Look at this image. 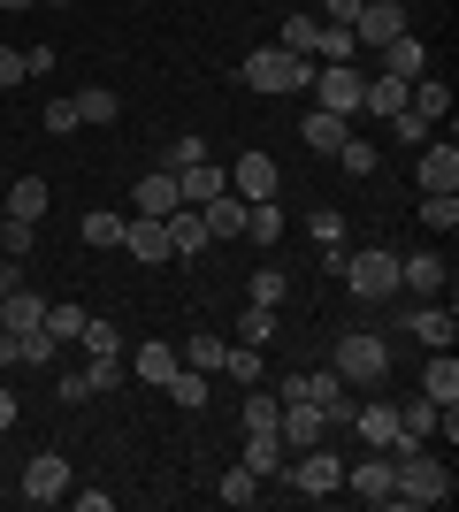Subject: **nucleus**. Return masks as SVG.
Returning <instances> with one entry per match:
<instances>
[{"mask_svg": "<svg viewBox=\"0 0 459 512\" xmlns=\"http://www.w3.org/2000/svg\"><path fill=\"white\" fill-rule=\"evenodd\" d=\"M329 367H337L345 390H383L391 383V337L383 329H345L337 352H329Z\"/></svg>", "mask_w": 459, "mask_h": 512, "instance_id": "1", "label": "nucleus"}, {"mask_svg": "<svg viewBox=\"0 0 459 512\" xmlns=\"http://www.w3.org/2000/svg\"><path fill=\"white\" fill-rule=\"evenodd\" d=\"M337 276H345V291L360 306H391L398 299V253H391V245H360V253H345Z\"/></svg>", "mask_w": 459, "mask_h": 512, "instance_id": "2", "label": "nucleus"}, {"mask_svg": "<svg viewBox=\"0 0 459 512\" xmlns=\"http://www.w3.org/2000/svg\"><path fill=\"white\" fill-rule=\"evenodd\" d=\"M391 467H398V505H444V497H452V467H444L429 444L391 451Z\"/></svg>", "mask_w": 459, "mask_h": 512, "instance_id": "3", "label": "nucleus"}, {"mask_svg": "<svg viewBox=\"0 0 459 512\" xmlns=\"http://www.w3.org/2000/svg\"><path fill=\"white\" fill-rule=\"evenodd\" d=\"M245 85L253 92H306L314 85V62L291 54V46H253V54H245Z\"/></svg>", "mask_w": 459, "mask_h": 512, "instance_id": "4", "label": "nucleus"}, {"mask_svg": "<svg viewBox=\"0 0 459 512\" xmlns=\"http://www.w3.org/2000/svg\"><path fill=\"white\" fill-rule=\"evenodd\" d=\"M284 482L299 497H329V490H345V459H337L329 444H306V451H291V459H284Z\"/></svg>", "mask_w": 459, "mask_h": 512, "instance_id": "5", "label": "nucleus"}, {"mask_svg": "<svg viewBox=\"0 0 459 512\" xmlns=\"http://www.w3.org/2000/svg\"><path fill=\"white\" fill-rule=\"evenodd\" d=\"M16 497H23V505H62V497H69V459H62V451H39V459L23 467Z\"/></svg>", "mask_w": 459, "mask_h": 512, "instance_id": "6", "label": "nucleus"}, {"mask_svg": "<svg viewBox=\"0 0 459 512\" xmlns=\"http://www.w3.org/2000/svg\"><path fill=\"white\" fill-rule=\"evenodd\" d=\"M352 428L368 436V451H414V436L398 428V406H391V398H368V406H352Z\"/></svg>", "mask_w": 459, "mask_h": 512, "instance_id": "7", "label": "nucleus"}, {"mask_svg": "<svg viewBox=\"0 0 459 512\" xmlns=\"http://www.w3.org/2000/svg\"><path fill=\"white\" fill-rule=\"evenodd\" d=\"M230 192H238L245 207H253V199H276V192H284V169H276V161L253 146V153H238V169H230Z\"/></svg>", "mask_w": 459, "mask_h": 512, "instance_id": "8", "label": "nucleus"}, {"mask_svg": "<svg viewBox=\"0 0 459 512\" xmlns=\"http://www.w3.org/2000/svg\"><path fill=\"white\" fill-rule=\"evenodd\" d=\"M345 490L360 497V505H398V467L375 451V459H360V467H345Z\"/></svg>", "mask_w": 459, "mask_h": 512, "instance_id": "9", "label": "nucleus"}, {"mask_svg": "<svg viewBox=\"0 0 459 512\" xmlns=\"http://www.w3.org/2000/svg\"><path fill=\"white\" fill-rule=\"evenodd\" d=\"M314 85H322V107H329V115H360V85H368V77H360V62H322V69H314Z\"/></svg>", "mask_w": 459, "mask_h": 512, "instance_id": "10", "label": "nucleus"}, {"mask_svg": "<svg viewBox=\"0 0 459 512\" xmlns=\"http://www.w3.org/2000/svg\"><path fill=\"white\" fill-rule=\"evenodd\" d=\"M276 436H284V451H306V444H322L329 421L314 398H284V413H276Z\"/></svg>", "mask_w": 459, "mask_h": 512, "instance_id": "11", "label": "nucleus"}, {"mask_svg": "<svg viewBox=\"0 0 459 512\" xmlns=\"http://www.w3.org/2000/svg\"><path fill=\"white\" fill-rule=\"evenodd\" d=\"M398 329H414L429 352H452V337H459V321H452V306H398Z\"/></svg>", "mask_w": 459, "mask_h": 512, "instance_id": "12", "label": "nucleus"}, {"mask_svg": "<svg viewBox=\"0 0 459 512\" xmlns=\"http://www.w3.org/2000/svg\"><path fill=\"white\" fill-rule=\"evenodd\" d=\"M414 184H421V192H459V146H452V138H429V146H421Z\"/></svg>", "mask_w": 459, "mask_h": 512, "instance_id": "13", "label": "nucleus"}, {"mask_svg": "<svg viewBox=\"0 0 459 512\" xmlns=\"http://www.w3.org/2000/svg\"><path fill=\"white\" fill-rule=\"evenodd\" d=\"M375 54H383V77H398V85H414V77H429V46H421L414 31H398V39H383Z\"/></svg>", "mask_w": 459, "mask_h": 512, "instance_id": "14", "label": "nucleus"}, {"mask_svg": "<svg viewBox=\"0 0 459 512\" xmlns=\"http://www.w3.org/2000/svg\"><path fill=\"white\" fill-rule=\"evenodd\" d=\"M406 31V8L398 0H360V16H352V39L360 46H383V39H398Z\"/></svg>", "mask_w": 459, "mask_h": 512, "instance_id": "15", "label": "nucleus"}, {"mask_svg": "<svg viewBox=\"0 0 459 512\" xmlns=\"http://www.w3.org/2000/svg\"><path fill=\"white\" fill-rule=\"evenodd\" d=\"M398 291H414V299H437L444 291V260L421 245V253H398Z\"/></svg>", "mask_w": 459, "mask_h": 512, "instance_id": "16", "label": "nucleus"}, {"mask_svg": "<svg viewBox=\"0 0 459 512\" xmlns=\"http://www.w3.org/2000/svg\"><path fill=\"white\" fill-rule=\"evenodd\" d=\"M161 230H169V253H207V245H215V237H207V214H199V207H169V214H161Z\"/></svg>", "mask_w": 459, "mask_h": 512, "instance_id": "17", "label": "nucleus"}, {"mask_svg": "<svg viewBox=\"0 0 459 512\" xmlns=\"http://www.w3.org/2000/svg\"><path fill=\"white\" fill-rule=\"evenodd\" d=\"M123 253H138L146 268H153V260H176L169 253V230H161L153 214H123Z\"/></svg>", "mask_w": 459, "mask_h": 512, "instance_id": "18", "label": "nucleus"}, {"mask_svg": "<svg viewBox=\"0 0 459 512\" xmlns=\"http://www.w3.org/2000/svg\"><path fill=\"white\" fill-rule=\"evenodd\" d=\"M215 192H230V169H215V161H192V169H176V199H184V207H207Z\"/></svg>", "mask_w": 459, "mask_h": 512, "instance_id": "19", "label": "nucleus"}, {"mask_svg": "<svg viewBox=\"0 0 459 512\" xmlns=\"http://www.w3.org/2000/svg\"><path fill=\"white\" fill-rule=\"evenodd\" d=\"M284 436H276V428H245V467L261 474V482H276V474H284Z\"/></svg>", "mask_w": 459, "mask_h": 512, "instance_id": "20", "label": "nucleus"}, {"mask_svg": "<svg viewBox=\"0 0 459 512\" xmlns=\"http://www.w3.org/2000/svg\"><path fill=\"white\" fill-rule=\"evenodd\" d=\"M299 138H306V153H337V146L352 138V115H329V107H314V115L299 123Z\"/></svg>", "mask_w": 459, "mask_h": 512, "instance_id": "21", "label": "nucleus"}, {"mask_svg": "<svg viewBox=\"0 0 459 512\" xmlns=\"http://www.w3.org/2000/svg\"><path fill=\"white\" fill-rule=\"evenodd\" d=\"M421 398L459 406V360H452V352H429V367H421Z\"/></svg>", "mask_w": 459, "mask_h": 512, "instance_id": "22", "label": "nucleus"}, {"mask_svg": "<svg viewBox=\"0 0 459 512\" xmlns=\"http://www.w3.org/2000/svg\"><path fill=\"white\" fill-rule=\"evenodd\" d=\"M406 107H414L421 123H444V115H452V85H444V77H414V85H406Z\"/></svg>", "mask_w": 459, "mask_h": 512, "instance_id": "23", "label": "nucleus"}, {"mask_svg": "<svg viewBox=\"0 0 459 512\" xmlns=\"http://www.w3.org/2000/svg\"><path fill=\"white\" fill-rule=\"evenodd\" d=\"M360 115H383V123L406 115V85H398V77H368V85H360Z\"/></svg>", "mask_w": 459, "mask_h": 512, "instance_id": "24", "label": "nucleus"}, {"mask_svg": "<svg viewBox=\"0 0 459 512\" xmlns=\"http://www.w3.org/2000/svg\"><path fill=\"white\" fill-rule=\"evenodd\" d=\"M169 207H184V199H176V169H153V176H138V214H153V222H161Z\"/></svg>", "mask_w": 459, "mask_h": 512, "instance_id": "25", "label": "nucleus"}, {"mask_svg": "<svg viewBox=\"0 0 459 512\" xmlns=\"http://www.w3.org/2000/svg\"><path fill=\"white\" fill-rule=\"evenodd\" d=\"M39 321H46V299H39V291H23V283H16V291L0 299V329H16V337H23V329H39Z\"/></svg>", "mask_w": 459, "mask_h": 512, "instance_id": "26", "label": "nucleus"}, {"mask_svg": "<svg viewBox=\"0 0 459 512\" xmlns=\"http://www.w3.org/2000/svg\"><path fill=\"white\" fill-rule=\"evenodd\" d=\"M398 428H406L414 444H429V436H444V406L437 398H406V406H398Z\"/></svg>", "mask_w": 459, "mask_h": 512, "instance_id": "27", "label": "nucleus"}, {"mask_svg": "<svg viewBox=\"0 0 459 512\" xmlns=\"http://www.w3.org/2000/svg\"><path fill=\"white\" fill-rule=\"evenodd\" d=\"M199 214H207V237H245V199L238 192H215Z\"/></svg>", "mask_w": 459, "mask_h": 512, "instance_id": "28", "label": "nucleus"}, {"mask_svg": "<svg viewBox=\"0 0 459 512\" xmlns=\"http://www.w3.org/2000/svg\"><path fill=\"white\" fill-rule=\"evenodd\" d=\"M69 107H77V130H92V123H115V115H123V100H115L108 85H85Z\"/></svg>", "mask_w": 459, "mask_h": 512, "instance_id": "29", "label": "nucleus"}, {"mask_svg": "<svg viewBox=\"0 0 459 512\" xmlns=\"http://www.w3.org/2000/svg\"><path fill=\"white\" fill-rule=\"evenodd\" d=\"M215 497H222V505H261V474H253V467H245V459H238V467H230V474H222V482H215Z\"/></svg>", "mask_w": 459, "mask_h": 512, "instance_id": "30", "label": "nucleus"}, {"mask_svg": "<svg viewBox=\"0 0 459 512\" xmlns=\"http://www.w3.org/2000/svg\"><path fill=\"white\" fill-rule=\"evenodd\" d=\"M161 390H169V406H184V413H207V375H199V367H176V375H169Z\"/></svg>", "mask_w": 459, "mask_h": 512, "instance_id": "31", "label": "nucleus"}, {"mask_svg": "<svg viewBox=\"0 0 459 512\" xmlns=\"http://www.w3.org/2000/svg\"><path fill=\"white\" fill-rule=\"evenodd\" d=\"M215 375H230V383H238V390H253V383H261V344H230Z\"/></svg>", "mask_w": 459, "mask_h": 512, "instance_id": "32", "label": "nucleus"}, {"mask_svg": "<svg viewBox=\"0 0 459 512\" xmlns=\"http://www.w3.org/2000/svg\"><path fill=\"white\" fill-rule=\"evenodd\" d=\"M245 237H253V245H276V237H284V207H276V199H253V207H245Z\"/></svg>", "mask_w": 459, "mask_h": 512, "instance_id": "33", "label": "nucleus"}, {"mask_svg": "<svg viewBox=\"0 0 459 512\" xmlns=\"http://www.w3.org/2000/svg\"><path fill=\"white\" fill-rule=\"evenodd\" d=\"M77 344H85V360H123V329H115V321H85Z\"/></svg>", "mask_w": 459, "mask_h": 512, "instance_id": "34", "label": "nucleus"}, {"mask_svg": "<svg viewBox=\"0 0 459 512\" xmlns=\"http://www.w3.org/2000/svg\"><path fill=\"white\" fill-rule=\"evenodd\" d=\"M276 46H291V54H306V62H314V46H322V16H284Z\"/></svg>", "mask_w": 459, "mask_h": 512, "instance_id": "35", "label": "nucleus"}, {"mask_svg": "<svg viewBox=\"0 0 459 512\" xmlns=\"http://www.w3.org/2000/svg\"><path fill=\"white\" fill-rule=\"evenodd\" d=\"M46 214V184L39 176H16V192H8V222H39Z\"/></svg>", "mask_w": 459, "mask_h": 512, "instance_id": "36", "label": "nucleus"}, {"mask_svg": "<svg viewBox=\"0 0 459 512\" xmlns=\"http://www.w3.org/2000/svg\"><path fill=\"white\" fill-rule=\"evenodd\" d=\"M421 222L437 237H452L459 230V192H421Z\"/></svg>", "mask_w": 459, "mask_h": 512, "instance_id": "37", "label": "nucleus"}, {"mask_svg": "<svg viewBox=\"0 0 459 512\" xmlns=\"http://www.w3.org/2000/svg\"><path fill=\"white\" fill-rule=\"evenodd\" d=\"M176 367H184V360H176L169 344H138V383H153V390H161V383L176 375Z\"/></svg>", "mask_w": 459, "mask_h": 512, "instance_id": "38", "label": "nucleus"}, {"mask_svg": "<svg viewBox=\"0 0 459 512\" xmlns=\"http://www.w3.org/2000/svg\"><path fill=\"white\" fill-rule=\"evenodd\" d=\"M85 306H54V299H46V337H54V344H77V329H85Z\"/></svg>", "mask_w": 459, "mask_h": 512, "instance_id": "39", "label": "nucleus"}, {"mask_svg": "<svg viewBox=\"0 0 459 512\" xmlns=\"http://www.w3.org/2000/svg\"><path fill=\"white\" fill-rule=\"evenodd\" d=\"M329 161H337V169H345V176H375V161H383V153H375L368 138H345V146L329 153Z\"/></svg>", "mask_w": 459, "mask_h": 512, "instance_id": "40", "label": "nucleus"}, {"mask_svg": "<svg viewBox=\"0 0 459 512\" xmlns=\"http://www.w3.org/2000/svg\"><path fill=\"white\" fill-rule=\"evenodd\" d=\"M238 344H276V306H245L238 314Z\"/></svg>", "mask_w": 459, "mask_h": 512, "instance_id": "41", "label": "nucleus"}, {"mask_svg": "<svg viewBox=\"0 0 459 512\" xmlns=\"http://www.w3.org/2000/svg\"><path fill=\"white\" fill-rule=\"evenodd\" d=\"M284 291H291V276L268 260V268H253V306H284Z\"/></svg>", "mask_w": 459, "mask_h": 512, "instance_id": "42", "label": "nucleus"}, {"mask_svg": "<svg viewBox=\"0 0 459 512\" xmlns=\"http://www.w3.org/2000/svg\"><path fill=\"white\" fill-rule=\"evenodd\" d=\"M314 54H322V62H352V54H360V39H352L345 23H322V46H314Z\"/></svg>", "mask_w": 459, "mask_h": 512, "instance_id": "43", "label": "nucleus"}, {"mask_svg": "<svg viewBox=\"0 0 459 512\" xmlns=\"http://www.w3.org/2000/svg\"><path fill=\"white\" fill-rule=\"evenodd\" d=\"M77 237H85V245H123V214H85Z\"/></svg>", "mask_w": 459, "mask_h": 512, "instance_id": "44", "label": "nucleus"}, {"mask_svg": "<svg viewBox=\"0 0 459 512\" xmlns=\"http://www.w3.org/2000/svg\"><path fill=\"white\" fill-rule=\"evenodd\" d=\"M192 161H207V138H192V130H184V138H169L161 169H192Z\"/></svg>", "mask_w": 459, "mask_h": 512, "instance_id": "45", "label": "nucleus"}, {"mask_svg": "<svg viewBox=\"0 0 459 512\" xmlns=\"http://www.w3.org/2000/svg\"><path fill=\"white\" fill-rule=\"evenodd\" d=\"M222 352H230V344L199 329V337H192V352H184V367H199V375H207V367H222Z\"/></svg>", "mask_w": 459, "mask_h": 512, "instance_id": "46", "label": "nucleus"}, {"mask_svg": "<svg viewBox=\"0 0 459 512\" xmlns=\"http://www.w3.org/2000/svg\"><path fill=\"white\" fill-rule=\"evenodd\" d=\"M306 230H314V245H345V214H337V207H314Z\"/></svg>", "mask_w": 459, "mask_h": 512, "instance_id": "47", "label": "nucleus"}, {"mask_svg": "<svg viewBox=\"0 0 459 512\" xmlns=\"http://www.w3.org/2000/svg\"><path fill=\"white\" fill-rule=\"evenodd\" d=\"M31 245H39V222H8V230H0V253L8 260H23Z\"/></svg>", "mask_w": 459, "mask_h": 512, "instance_id": "48", "label": "nucleus"}, {"mask_svg": "<svg viewBox=\"0 0 459 512\" xmlns=\"http://www.w3.org/2000/svg\"><path fill=\"white\" fill-rule=\"evenodd\" d=\"M391 138H398V146H429V123L406 107V115H391Z\"/></svg>", "mask_w": 459, "mask_h": 512, "instance_id": "49", "label": "nucleus"}, {"mask_svg": "<svg viewBox=\"0 0 459 512\" xmlns=\"http://www.w3.org/2000/svg\"><path fill=\"white\" fill-rule=\"evenodd\" d=\"M85 383H92V398L115 390V383H123V360H85Z\"/></svg>", "mask_w": 459, "mask_h": 512, "instance_id": "50", "label": "nucleus"}, {"mask_svg": "<svg viewBox=\"0 0 459 512\" xmlns=\"http://www.w3.org/2000/svg\"><path fill=\"white\" fill-rule=\"evenodd\" d=\"M54 390H62V406H85V398H92L85 367H69V375H54Z\"/></svg>", "mask_w": 459, "mask_h": 512, "instance_id": "51", "label": "nucleus"}, {"mask_svg": "<svg viewBox=\"0 0 459 512\" xmlns=\"http://www.w3.org/2000/svg\"><path fill=\"white\" fill-rule=\"evenodd\" d=\"M39 123L54 130V138H69V130H77V107H69V100H46V115H39Z\"/></svg>", "mask_w": 459, "mask_h": 512, "instance_id": "52", "label": "nucleus"}, {"mask_svg": "<svg viewBox=\"0 0 459 512\" xmlns=\"http://www.w3.org/2000/svg\"><path fill=\"white\" fill-rule=\"evenodd\" d=\"M62 62V54H54V46H23V77H46V69Z\"/></svg>", "mask_w": 459, "mask_h": 512, "instance_id": "53", "label": "nucleus"}, {"mask_svg": "<svg viewBox=\"0 0 459 512\" xmlns=\"http://www.w3.org/2000/svg\"><path fill=\"white\" fill-rule=\"evenodd\" d=\"M352 16H360V0H322V23H345L352 31Z\"/></svg>", "mask_w": 459, "mask_h": 512, "instance_id": "54", "label": "nucleus"}, {"mask_svg": "<svg viewBox=\"0 0 459 512\" xmlns=\"http://www.w3.org/2000/svg\"><path fill=\"white\" fill-rule=\"evenodd\" d=\"M16 77H23V54H16V46H0V85H16Z\"/></svg>", "mask_w": 459, "mask_h": 512, "instance_id": "55", "label": "nucleus"}, {"mask_svg": "<svg viewBox=\"0 0 459 512\" xmlns=\"http://www.w3.org/2000/svg\"><path fill=\"white\" fill-rule=\"evenodd\" d=\"M0 367H16V329H0Z\"/></svg>", "mask_w": 459, "mask_h": 512, "instance_id": "56", "label": "nucleus"}, {"mask_svg": "<svg viewBox=\"0 0 459 512\" xmlns=\"http://www.w3.org/2000/svg\"><path fill=\"white\" fill-rule=\"evenodd\" d=\"M0 428H16V390H0Z\"/></svg>", "mask_w": 459, "mask_h": 512, "instance_id": "57", "label": "nucleus"}, {"mask_svg": "<svg viewBox=\"0 0 459 512\" xmlns=\"http://www.w3.org/2000/svg\"><path fill=\"white\" fill-rule=\"evenodd\" d=\"M0 8H39V0H0Z\"/></svg>", "mask_w": 459, "mask_h": 512, "instance_id": "58", "label": "nucleus"}]
</instances>
